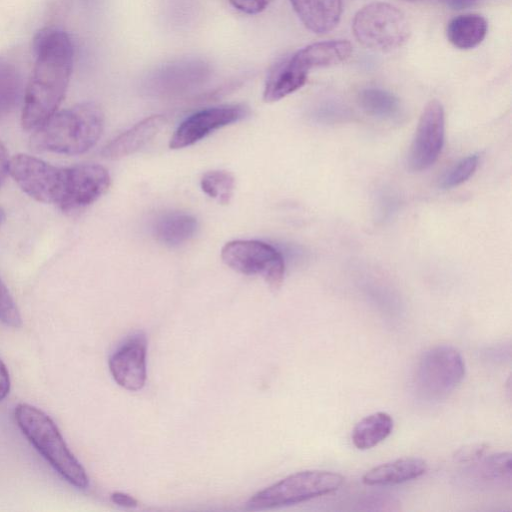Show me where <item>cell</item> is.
Segmentation results:
<instances>
[{
    "label": "cell",
    "mask_w": 512,
    "mask_h": 512,
    "mask_svg": "<svg viewBox=\"0 0 512 512\" xmlns=\"http://www.w3.org/2000/svg\"><path fill=\"white\" fill-rule=\"evenodd\" d=\"M35 65L24 94L21 124L34 131L51 118L61 104L73 67L74 49L69 35L44 28L33 39Z\"/></svg>",
    "instance_id": "cell-1"
},
{
    "label": "cell",
    "mask_w": 512,
    "mask_h": 512,
    "mask_svg": "<svg viewBox=\"0 0 512 512\" xmlns=\"http://www.w3.org/2000/svg\"><path fill=\"white\" fill-rule=\"evenodd\" d=\"M103 128L101 107L94 102H82L56 112L34 130L31 145L39 151L78 155L98 142Z\"/></svg>",
    "instance_id": "cell-2"
},
{
    "label": "cell",
    "mask_w": 512,
    "mask_h": 512,
    "mask_svg": "<svg viewBox=\"0 0 512 512\" xmlns=\"http://www.w3.org/2000/svg\"><path fill=\"white\" fill-rule=\"evenodd\" d=\"M18 428L49 465L69 484L86 489L88 476L68 448L54 421L42 410L26 403L14 410Z\"/></svg>",
    "instance_id": "cell-3"
},
{
    "label": "cell",
    "mask_w": 512,
    "mask_h": 512,
    "mask_svg": "<svg viewBox=\"0 0 512 512\" xmlns=\"http://www.w3.org/2000/svg\"><path fill=\"white\" fill-rule=\"evenodd\" d=\"M352 31L357 41L373 51L390 52L409 38L406 15L396 6L376 1L363 6L355 14Z\"/></svg>",
    "instance_id": "cell-4"
},
{
    "label": "cell",
    "mask_w": 512,
    "mask_h": 512,
    "mask_svg": "<svg viewBox=\"0 0 512 512\" xmlns=\"http://www.w3.org/2000/svg\"><path fill=\"white\" fill-rule=\"evenodd\" d=\"M344 477L326 470L294 473L254 494L247 502L250 510H265L301 503L338 490Z\"/></svg>",
    "instance_id": "cell-5"
},
{
    "label": "cell",
    "mask_w": 512,
    "mask_h": 512,
    "mask_svg": "<svg viewBox=\"0 0 512 512\" xmlns=\"http://www.w3.org/2000/svg\"><path fill=\"white\" fill-rule=\"evenodd\" d=\"M9 173L18 186L30 197L59 208L68 190V167H57L28 154L10 159Z\"/></svg>",
    "instance_id": "cell-6"
},
{
    "label": "cell",
    "mask_w": 512,
    "mask_h": 512,
    "mask_svg": "<svg viewBox=\"0 0 512 512\" xmlns=\"http://www.w3.org/2000/svg\"><path fill=\"white\" fill-rule=\"evenodd\" d=\"M465 376L460 352L450 345H437L423 353L416 369V387L428 399L451 393Z\"/></svg>",
    "instance_id": "cell-7"
},
{
    "label": "cell",
    "mask_w": 512,
    "mask_h": 512,
    "mask_svg": "<svg viewBox=\"0 0 512 512\" xmlns=\"http://www.w3.org/2000/svg\"><path fill=\"white\" fill-rule=\"evenodd\" d=\"M223 262L245 275H259L273 289L284 279L283 255L274 246L259 240H233L221 250Z\"/></svg>",
    "instance_id": "cell-8"
},
{
    "label": "cell",
    "mask_w": 512,
    "mask_h": 512,
    "mask_svg": "<svg viewBox=\"0 0 512 512\" xmlns=\"http://www.w3.org/2000/svg\"><path fill=\"white\" fill-rule=\"evenodd\" d=\"M445 114L442 104L431 100L424 107L407 162L412 171L420 172L431 167L438 159L444 144Z\"/></svg>",
    "instance_id": "cell-9"
},
{
    "label": "cell",
    "mask_w": 512,
    "mask_h": 512,
    "mask_svg": "<svg viewBox=\"0 0 512 512\" xmlns=\"http://www.w3.org/2000/svg\"><path fill=\"white\" fill-rule=\"evenodd\" d=\"M248 114V108L240 104L200 110L177 127L170 139L169 147L180 149L191 146L210 133L244 119Z\"/></svg>",
    "instance_id": "cell-10"
},
{
    "label": "cell",
    "mask_w": 512,
    "mask_h": 512,
    "mask_svg": "<svg viewBox=\"0 0 512 512\" xmlns=\"http://www.w3.org/2000/svg\"><path fill=\"white\" fill-rule=\"evenodd\" d=\"M68 191L60 209L75 212L100 198L109 188L111 178L101 165L86 163L68 167Z\"/></svg>",
    "instance_id": "cell-11"
},
{
    "label": "cell",
    "mask_w": 512,
    "mask_h": 512,
    "mask_svg": "<svg viewBox=\"0 0 512 512\" xmlns=\"http://www.w3.org/2000/svg\"><path fill=\"white\" fill-rule=\"evenodd\" d=\"M147 339L143 333L128 338L109 358L114 381L128 391L142 389L146 382Z\"/></svg>",
    "instance_id": "cell-12"
},
{
    "label": "cell",
    "mask_w": 512,
    "mask_h": 512,
    "mask_svg": "<svg viewBox=\"0 0 512 512\" xmlns=\"http://www.w3.org/2000/svg\"><path fill=\"white\" fill-rule=\"evenodd\" d=\"M166 119L162 115L149 116L121 133L102 149V156L106 159L116 160L133 154L153 139Z\"/></svg>",
    "instance_id": "cell-13"
},
{
    "label": "cell",
    "mask_w": 512,
    "mask_h": 512,
    "mask_svg": "<svg viewBox=\"0 0 512 512\" xmlns=\"http://www.w3.org/2000/svg\"><path fill=\"white\" fill-rule=\"evenodd\" d=\"M289 1L303 25L313 33H328L339 23L342 0Z\"/></svg>",
    "instance_id": "cell-14"
},
{
    "label": "cell",
    "mask_w": 512,
    "mask_h": 512,
    "mask_svg": "<svg viewBox=\"0 0 512 512\" xmlns=\"http://www.w3.org/2000/svg\"><path fill=\"white\" fill-rule=\"evenodd\" d=\"M427 469L425 460L406 457L371 468L363 475L362 482L369 486L396 485L424 475Z\"/></svg>",
    "instance_id": "cell-15"
},
{
    "label": "cell",
    "mask_w": 512,
    "mask_h": 512,
    "mask_svg": "<svg viewBox=\"0 0 512 512\" xmlns=\"http://www.w3.org/2000/svg\"><path fill=\"white\" fill-rule=\"evenodd\" d=\"M308 71L300 67L292 56L282 60L270 72L263 90L267 103L279 101L300 89L307 81Z\"/></svg>",
    "instance_id": "cell-16"
},
{
    "label": "cell",
    "mask_w": 512,
    "mask_h": 512,
    "mask_svg": "<svg viewBox=\"0 0 512 512\" xmlns=\"http://www.w3.org/2000/svg\"><path fill=\"white\" fill-rule=\"evenodd\" d=\"M352 53V45L346 40H330L312 43L296 51L294 61L304 70L330 67L346 61Z\"/></svg>",
    "instance_id": "cell-17"
},
{
    "label": "cell",
    "mask_w": 512,
    "mask_h": 512,
    "mask_svg": "<svg viewBox=\"0 0 512 512\" xmlns=\"http://www.w3.org/2000/svg\"><path fill=\"white\" fill-rule=\"evenodd\" d=\"M486 19L479 14H462L452 18L446 29L448 40L459 49H472L485 38Z\"/></svg>",
    "instance_id": "cell-18"
},
{
    "label": "cell",
    "mask_w": 512,
    "mask_h": 512,
    "mask_svg": "<svg viewBox=\"0 0 512 512\" xmlns=\"http://www.w3.org/2000/svg\"><path fill=\"white\" fill-rule=\"evenodd\" d=\"M197 220L190 214L172 212L158 218L153 233L158 241L168 246H178L194 236Z\"/></svg>",
    "instance_id": "cell-19"
},
{
    "label": "cell",
    "mask_w": 512,
    "mask_h": 512,
    "mask_svg": "<svg viewBox=\"0 0 512 512\" xmlns=\"http://www.w3.org/2000/svg\"><path fill=\"white\" fill-rule=\"evenodd\" d=\"M393 418L386 412H375L362 418L352 430V442L360 450L370 449L392 432Z\"/></svg>",
    "instance_id": "cell-20"
},
{
    "label": "cell",
    "mask_w": 512,
    "mask_h": 512,
    "mask_svg": "<svg viewBox=\"0 0 512 512\" xmlns=\"http://www.w3.org/2000/svg\"><path fill=\"white\" fill-rule=\"evenodd\" d=\"M360 107L368 114L386 120L398 119L402 106L397 96L381 88H365L358 95Z\"/></svg>",
    "instance_id": "cell-21"
},
{
    "label": "cell",
    "mask_w": 512,
    "mask_h": 512,
    "mask_svg": "<svg viewBox=\"0 0 512 512\" xmlns=\"http://www.w3.org/2000/svg\"><path fill=\"white\" fill-rule=\"evenodd\" d=\"M22 91V78L18 68L10 60L0 57V121L15 110Z\"/></svg>",
    "instance_id": "cell-22"
},
{
    "label": "cell",
    "mask_w": 512,
    "mask_h": 512,
    "mask_svg": "<svg viewBox=\"0 0 512 512\" xmlns=\"http://www.w3.org/2000/svg\"><path fill=\"white\" fill-rule=\"evenodd\" d=\"M202 191L220 204H228L232 198L235 179L224 170L206 172L200 181Z\"/></svg>",
    "instance_id": "cell-23"
},
{
    "label": "cell",
    "mask_w": 512,
    "mask_h": 512,
    "mask_svg": "<svg viewBox=\"0 0 512 512\" xmlns=\"http://www.w3.org/2000/svg\"><path fill=\"white\" fill-rule=\"evenodd\" d=\"M480 160L479 154H472L457 162L439 179V187L451 189L467 181L476 171Z\"/></svg>",
    "instance_id": "cell-24"
},
{
    "label": "cell",
    "mask_w": 512,
    "mask_h": 512,
    "mask_svg": "<svg viewBox=\"0 0 512 512\" xmlns=\"http://www.w3.org/2000/svg\"><path fill=\"white\" fill-rule=\"evenodd\" d=\"M480 474L489 481L511 480V454L508 452L488 456L480 464Z\"/></svg>",
    "instance_id": "cell-25"
},
{
    "label": "cell",
    "mask_w": 512,
    "mask_h": 512,
    "mask_svg": "<svg viewBox=\"0 0 512 512\" xmlns=\"http://www.w3.org/2000/svg\"><path fill=\"white\" fill-rule=\"evenodd\" d=\"M0 322L18 328L22 325L20 311L9 290L0 278Z\"/></svg>",
    "instance_id": "cell-26"
},
{
    "label": "cell",
    "mask_w": 512,
    "mask_h": 512,
    "mask_svg": "<svg viewBox=\"0 0 512 512\" xmlns=\"http://www.w3.org/2000/svg\"><path fill=\"white\" fill-rule=\"evenodd\" d=\"M349 115L347 107L333 100H325L323 103L319 104L313 112V117L316 121L324 124L344 121Z\"/></svg>",
    "instance_id": "cell-27"
},
{
    "label": "cell",
    "mask_w": 512,
    "mask_h": 512,
    "mask_svg": "<svg viewBox=\"0 0 512 512\" xmlns=\"http://www.w3.org/2000/svg\"><path fill=\"white\" fill-rule=\"evenodd\" d=\"M237 10L254 15L264 11L273 0H228Z\"/></svg>",
    "instance_id": "cell-28"
},
{
    "label": "cell",
    "mask_w": 512,
    "mask_h": 512,
    "mask_svg": "<svg viewBox=\"0 0 512 512\" xmlns=\"http://www.w3.org/2000/svg\"><path fill=\"white\" fill-rule=\"evenodd\" d=\"M486 446L483 444L472 445L469 447L461 448L455 455L456 459L461 462L475 461L484 454Z\"/></svg>",
    "instance_id": "cell-29"
},
{
    "label": "cell",
    "mask_w": 512,
    "mask_h": 512,
    "mask_svg": "<svg viewBox=\"0 0 512 512\" xmlns=\"http://www.w3.org/2000/svg\"><path fill=\"white\" fill-rule=\"evenodd\" d=\"M10 391V377L9 372L4 364V362L0 359V401L4 400Z\"/></svg>",
    "instance_id": "cell-30"
},
{
    "label": "cell",
    "mask_w": 512,
    "mask_h": 512,
    "mask_svg": "<svg viewBox=\"0 0 512 512\" xmlns=\"http://www.w3.org/2000/svg\"><path fill=\"white\" fill-rule=\"evenodd\" d=\"M10 159L4 144L0 141V188L4 184L9 173Z\"/></svg>",
    "instance_id": "cell-31"
},
{
    "label": "cell",
    "mask_w": 512,
    "mask_h": 512,
    "mask_svg": "<svg viewBox=\"0 0 512 512\" xmlns=\"http://www.w3.org/2000/svg\"><path fill=\"white\" fill-rule=\"evenodd\" d=\"M111 501L114 504H117L121 507H126V508L136 507L138 504V501L134 497H132L126 493H123V492L112 493Z\"/></svg>",
    "instance_id": "cell-32"
},
{
    "label": "cell",
    "mask_w": 512,
    "mask_h": 512,
    "mask_svg": "<svg viewBox=\"0 0 512 512\" xmlns=\"http://www.w3.org/2000/svg\"><path fill=\"white\" fill-rule=\"evenodd\" d=\"M475 1H477V0H452V2H454L456 5H459V6H468Z\"/></svg>",
    "instance_id": "cell-33"
},
{
    "label": "cell",
    "mask_w": 512,
    "mask_h": 512,
    "mask_svg": "<svg viewBox=\"0 0 512 512\" xmlns=\"http://www.w3.org/2000/svg\"><path fill=\"white\" fill-rule=\"evenodd\" d=\"M4 219V213L3 211L0 209V223L3 221Z\"/></svg>",
    "instance_id": "cell-34"
},
{
    "label": "cell",
    "mask_w": 512,
    "mask_h": 512,
    "mask_svg": "<svg viewBox=\"0 0 512 512\" xmlns=\"http://www.w3.org/2000/svg\"><path fill=\"white\" fill-rule=\"evenodd\" d=\"M405 1H411V2H413V1H420V0H405Z\"/></svg>",
    "instance_id": "cell-35"
}]
</instances>
